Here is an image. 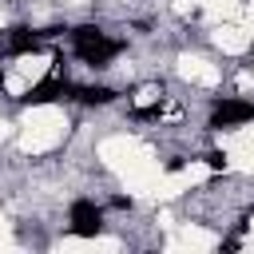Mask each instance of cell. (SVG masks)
I'll use <instances>...</instances> for the list:
<instances>
[{
  "label": "cell",
  "instance_id": "cell-7",
  "mask_svg": "<svg viewBox=\"0 0 254 254\" xmlns=\"http://www.w3.org/2000/svg\"><path fill=\"white\" fill-rule=\"evenodd\" d=\"M206 163H210V167H226V159H222L218 151H210V155H206Z\"/></svg>",
  "mask_w": 254,
  "mask_h": 254
},
{
  "label": "cell",
  "instance_id": "cell-2",
  "mask_svg": "<svg viewBox=\"0 0 254 254\" xmlns=\"http://www.w3.org/2000/svg\"><path fill=\"white\" fill-rule=\"evenodd\" d=\"M67 218H71V234H79V238H91V234H99V226H103V210H99L95 202H87V198H75Z\"/></svg>",
  "mask_w": 254,
  "mask_h": 254
},
{
  "label": "cell",
  "instance_id": "cell-5",
  "mask_svg": "<svg viewBox=\"0 0 254 254\" xmlns=\"http://www.w3.org/2000/svg\"><path fill=\"white\" fill-rule=\"evenodd\" d=\"M4 48H8L12 56H28V52H36V48H40V36H36V32H28V28H12V32L4 36Z\"/></svg>",
  "mask_w": 254,
  "mask_h": 254
},
{
  "label": "cell",
  "instance_id": "cell-6",
  "mask_svg": "<svg viewBox=\"0 0 254 254\" xmlns=\"http://www.w3.org/2000/svg\"><path fill=\"white\" fill-rule=\"evenodd\" d=\"M75 99H83V103H111L115 91H111V87H95V83H87V87H75Z\"/></svg>",
  "mask_w": 254,
  "mask_h": 254
},
{
  "label": "cell",
  "instance_id": "cell-4",
  "mask_svg": "<svg viewBox=\"0 0 254 254\" xmlns=\"http://www.w3.org/2000/svg\"><path fill=\"white\" fill-rule=\"evenodd\" d=\"M56 95H75V87L67 83V79H44V83H36L28 95H20L24 103H48V99H56Z\"/></svg>",
  "mask_w": 254,
  "mask_h": 254
},
{
  "label": "cell",
  "instance_id": "cell-3",
  "mask_svg": "<svg viewBox=\"0 0 254 254\" xmlns=\"http://www.w3.org/2000/svg\"><path fill=\"white\" fill-rule=\"evenodd\" d=\"M250 119H254V103H246V99H222L214 107L210 127L218 131V127H238V123H250Z\"/></svg>",
  "mask_w": 254,
  "mask_h": 254
},
{
  "label": "cell",
  "instance_id": "cell-1",
  "mask_svg": "<svg viewBox=\"0 0 254 254\" xmlns=\"http://www.w3.org/2000/svg\"><path fill=\"white\" fill-rule=\"evenodd\" d=\"M71 44H75V56H79L83 64H91V67H107V64L119 56V48H123L119 40H107V36H103L99 28H91V24H87V28H75V32H71Z\"/></svg>",
  "mask_w": 254,
  "mask_h": 254
}]
</instances>
